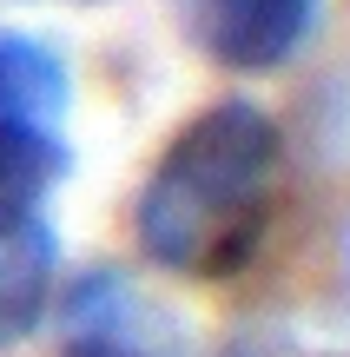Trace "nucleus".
<instances>
[{
	"instance_id": "obj_2",
	"label": "nucleus",
	"mask_w": 350,
	"mask_h": 357,
	"mask_svg": "<svg viewBox=\"0 0 350 357\" xmlns=\"http://www.w3.org/2000/svg\"><path fill=\"white\" fill-rule=\"evenodd\" d=\"M179 33L218 73H278L304 53L324 0H172Z\"/></svg>"
},
{
	"instance_id": "obj_5",
	"label": "nucleus",
	"mask_w": 350,
	"mask_h": 357,
	"mask_svg": "<svg viewBox=\"0 0 350 357\" xmlns=\"http://www.w3.org/2000/svg\"><path fill=\"white\" fill-rule=\"evenodd\" d=\"M66 100H73L66 53H53L47 40L20 33V26H0V119L53 132L66 119Z\"/></svg>"
},
{
	"instance_id": "obj_1",
	"label": "nucleus",
	"mask_w": 350,
	"mask_h": 357,
	"mask_svg": "<svg viewBox=\"0 0 350 357\" xmlns=\"http://www.w3.org/2000/svg\"><path fill=\"white\" fill-rule=\"evenodd\" d=\"M278 166H285V139L264 106L218 100L192 113L132 199L139 252L172 278H238L271 231Z\"/></svg>"
},
{
	"instance_id": "obj_6",
	"label": "nucleus",
	"mask_w": 350,
	"mask_h": 357,
	"mask_svg": "<svg viewBox=\"0 0 350 357\" xmlns=\"http://www.w3.org/2000/svg\"><path fill=\"white\" fill-rule=\"evenodd\" d=\"M66 178V146L60 132L40 126H13L0 119V225L40 218V199Z\"/></svg>"
},
{
	"instance_id": "obj_3",
	"label": "nucleus",
	"mask_w": 350,
	"mask_h": 357,
	"mask_svg": "<svg viewBox=\"0 0 350 357\" xmlns=\"http://www.w3.org/2000/svg\"><path fill=\"white\" fill-rule=\"evenodd\" d=\"M60 357H179L185 337L126 271H86L60 291Z\"/></svg>"
},
{
	"instance_id": "obj_7",
	"label": "nucleus",
	"mask_w": 350,
	"mask_h": 357,
	"mask_svg": "<svg viewBox=\"0 0 350 357\" xmlns=\"http://www.w3.org/2000/svg\"><path fill=\"white\" fill-rule=\"evenodd\" d=\"M66 7H100V0H66Z\"/></svg>"
},
{
	"instance_id": "obj_4",
	"label": "nucleus",
	"mask_w": 350,
	"mask_h": 357,
	"mask_svg": "<svg viewBox=\"0 0 350 357\" xmlns=\"http://www.w3.org/2000/svg\"><path fill=\"white\" fill-rule=\"evenodd\" d=\"M53 278H60V238L47 231V218L0 225V351L40 331V318L53 311Z\"/></svg>"
}]
</instances>
